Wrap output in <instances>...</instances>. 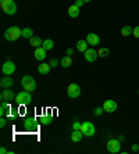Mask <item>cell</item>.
<instances>
[{"instance_id": "6", "label": "cell", "mask_w": 139, "mask_h": 154, "mask_svg": "<svg viewBox=\"0 0 139 154\" xmlns=\"http://www.w3.org/2000/svg\"><path fill=\"white\" fill-rule=\"evenodd\" d=\"M107 150L111 154H117L121 150V142L118 139H110L107 142Z\"/></svg>"}, {"instance_id": "32", "label": "cell", "mask_w": 139, "mask_h": 154, "mask_svg": "<svg viewBox=\"0 0 139 154\" xmlns=\"http://www.w3.org/2000/svg\"><path fill=\"white\" fill-rule=\"evenodd\" d=\"M75 6H77V7H79V8H81L82 7V6H84V0H75Z\"/></svg>"}, {"instance_id": "37", "label": "cell", "mask_w": 139, "mask_h": 154, "mask_svg": "<svg viewBox=\"0 0 139 154\" xmlns=\"http://www.w3.org/2000/svg\"><path fill=\"white\" fill-rule=\"evenodd\" d=\"M89 2H92V0H84V3H89Z\"/></svg>"}, {"instance_id": "12", "label": "cell", "mask_w": 139, "mask_h": 154, "mask_svg": "<svg viewBox=\"0 0 139 154\" xmlns=\"http://www.w3.org/2000/svg\"><path fill=\"white\" fill-rule=\"evenodd\" d=\"M13 83L14 82H13V78H10V75H4L0 81V88L2 89H8V88L13 86Z\"/></svg>"}, {"instance_id": "17", "label": "cell", "mask_w": 139, "mask_h": 154, "mask_svg": "<svg viewBox=\"0 0 139 154\" xmlns=\"http://www.w3.org/2000/svg\"><path fill=\"white\" fill-rule=\"evenodd\" d=\"M50 69H52L50 64H46V63H42V64L38 67V72H39L40 75H47L50 72Z\"/></svg>"}, {"instance_id": "7", "label": "cell", "mask_w": 139, "mask_h": 154, "mask_svg": "<svg viewBox=\"0 0 139 154\" xmlns=\"http://www.w3.org/2000/svg\"><path fill=\"white\" fill-rule=\"evenodd\" d=\"M67 94H68V97H71V99H77V97H79V94H81V88H79V85H77V83L68 85Z\"/></svg>"}, {"instance_id": "30", "label": "cell", "mask_w": 139, "mask_h": 154, "mask_svg": "<svg viewBox=\"0 0 139 154\" xmlns=\"http://www.w3.org/2000/svg\"><path fill=\"white\" fill-rule=\"evenodd\" d=\"M81 122H78V121H75L74 124H72V129H74V131H79V129H81Z\"/></svg>"}, {"instance_id": "21", "label": "cell", "mask_w": 139, "mask_h": 154, "mask_svg": "<svg viewBox=\"0 0 139 154\" xmlns=\"http://www.w3.org/2000/svg\"><path fill=\"white\" fill-rule=\"evenodd\" d=\"M60 64H61V67H64V68H68V67H71V65H72V58H71V56H64V57L61 58Z\"/></svg>"}, {"instance_id": "19", "label": "cell", "mask_w": 139, "mask_h": 154, "mask_svg": "<svg viewBox=\"0 0 139 154\" xmlns=\"http://www.w3.org/2000/svg\"><path fill=\"white\" fill-rule=\"evenodd\" d=\"M85 136L84 133H82V131L79 129V131H74V132L71 133V140L72 142H75V143H78V142H81L82 137Z\"/></svg>"}, {"instance_id": "14", "label": "cell", "mask_w": 139, "mask_h": 154, "mask_svg": "<svg viewBox=\"0 0 139 154\" xmlns=\"http://www.w3.org/2000/svg\"><path fill=\"white\" fill-rule=\"evenodd\" d=\"M86 42L89 43L90 46H97L100 43V38L97 36V33H88L86 36Z\"/></svg>"}, {"instance_id": "4", "label": "cell", "mask_w": 139, "mask_h": 154, "mask_svg": "<svg viewBox=\"0 0 139 154\" xmlns=\"http://www.w3.org/2000/svg\"><path fill=\"white\" fill-rule=\"evenodd\" d=\"M21 85H22V89L27 90V92H31V93L36 89V82L31 75H25L21 79Z\"/></svg>"}, {"instance_id": "35", "label": "cell", "mask_w": 139, "mask_h": 154, "mask_svg": "<svg viewBox=\"0 0 139 154\" xmlns=\"http://www.w3.org/2000/svg\"><path fill=\"white\" fill-rule=\"evenodd\" d=\"M72 53H74V50H72V49H67V51H65V54H67V56H72Z\"/></svg>"}, {"instance_id": "3", "label": "cell", "mask_w": 139, "mask_h": 154, "mask_svg": "<svg viewBox=\"0 0 139 154\" xmlns=\"http://www.w3.org/2000/svg\"><path fill=\"white\" fill-rule=\"evenodd\" d=\"M14 101L18 104V106H28V104L32 101L31 92H27V90H24V92H20L18 94H15V100Z\"/></svg>"}, {"instance_id": "8", "label": "cell", "mask_w": 139, "mask_h": 154, "mask_svg": "<svg viewBox=\"0 0 139 154\" xmlns=\"http://www.w3.org/2000/svg\"><path fill=\"white\" fill-rule=\"evenodd\" d=\"M2 72H3L4 75H13L15 72V64L13 61H6L2 67Z\"/></svg>"}, {"instance_id": "1", "label": "cell", "mask_w": 139, "mask_h": 154, "mask_svg": "<svg viewBox=\"0 0 139 154\" xmlns=\"http://www.w3.org/2000/svg\"><path fill=\"white\" fill-rule=\"evenodd\" d=\"M20 36H22V29H20L18 26H8L4 32V39L8 42H14Z\"/></svg>"}, {"instance_id": "13", "label": "cell", "mask_w": 139, "mask_h": 154, "mask_svg": "<svg viewBox=\"0 0 139 154\" xmlns=\"http://www.w3.org/2000/svg\"><path fill=\"white\" fill-rule=\"evenodd\" d=\"M24 126L25 129H31V131H35L36 129V118H33V117H28V118H25L24 121Z\"/></svg>"}, {"instance_id": "36", "label": "cell", "mask_w": 139, "mask_h": 154, "mask_svg": "<svg viewBox=\"0 0 139 154\" xmlns=\"http://www.w3.org/2000/svg\"><path fill=\"white\" fill-rule=\"evenodd\" d=\"M8 151L6 150V149H4V147H2V149H0V154H7Z\"/></svg>"}, {"instance_id": "15", "label": "cell", "mask_w": 139, "mask_h": 154, "mask_svg": "<svg viewBox=\"0 0 139 154\" xmlns=\"http://www.w3.org/2000/svg\"><path fill=\"white\" fill-rule=\"evenodd\" d=\"M46 49H43L42 46L40 47H36L35 49V53H33V56H35L36 60H39V61H43L45 58H46Z\"/></svg>"}, {"instance_id": "28", "label": "cell", "mask_w": 139, "mask_h": 154, "mask_svg": "<svg viewBox=\"0 0 139 154\" xmlns=\"http://www.w3.org/2000/svg\"><path fill=\"white\" fill-rule=\"evenodd\" d=\"M49 64H50V67H52V68H56V67L60 64V61H58L57 58H52V60L49 61Z\"/></svg>"}, {"instance_id": "31", "label": "cell", "mask_w": 139, "mask_h": 154, "mask_svg": "<svg viewBox=\"0 0 139 154\" xmlns=\"http://www.w3.org/2000/svg\"><path fill=\"white\" fill-rule=\"evenodd\" d=\"M132 35H134L135 38H138V39H139V25L134 28V32H132Z\"/></svg>"}, {"instance_id": "2", "label": "cell", "mask_w": 139, "mask_h": 154, "mask_svg": "<svg viewBox=\"0 0 139 154\" xmlns=\"http://www.w3.org/2000/svg\"><path fill=\"white\" fill-rule=\"evenodd\" d=\"M0 7L7 15H14L17 13V4L14 0H0Z\"/></svg>"}, {"instance_id": "25", "label": "cell", "mask_w": 139, "mask_h": 154, "mask_svg": "<svg viewBox=\"0 0 139 154\" xmlns=\"http://www.w3.org/2000/svg\"><path fill=\"white\" fill-rule=\"evenodd\" d=\"M53 46H54V42L52 39L43 40V45H42L43 49H46V50H52V49H53Z\"/></svg>"}, {"instance_id": "24", "label": "cell", "mask_w": 139, "mask_h": 154, "mask_svg": "<svg viewBox=\"0 0 139 154\" xmlns=\"http://www.w3.org/2000/svg\"><path fill=\"white\" fill-rule=\"evenodd\" d=\"M132 32H134V28L129 26V25L122 26V29H121V35L122 36H129V35H132Z\"/></svg>"}, {"instance_id": "26", "label": "cell", "mask_w": 139, "mask_h": 154, "mask_svg": "<svg viewBox=\"0 0 139 154\" xmlns=\"http://www.w3.org/2000/svg\"><path fill=\"white\" fill-rule=\"evenodd\" d=\"M97 54H99V57H107L110 54V50L107 47H100L99 50H97Z\"/></svg>"}, {"instance_id": "11", "label": "cell", "mask_w": 139, "mask_h": 154, "mask_svg": "<svg viewBox=\"0 0 139 154\" xmlns=\"http://www.w3.org/2000/svg\"><path fill=\"white\" fill-rule=\"evenodd\" d=\"M117 103H115L114 100H106L103 103V108L106 112H114L115 110H117Z\"/></svg>"}, {"instance_id": "22", "label": "cell", "mask_w": 139, "mask_h": 154, "mask_svg": "<svg viewBox=\"0 0 139 154\" xmlns=\"http://www.w3.org/2000/svg\"><path fill=\"white\" fill-rule=\"evenodd\" d=\"M29 45H31V46L32 47H40L43 45V42H42V39H40V38H38V36H32V38H31V39H29Z\"/></svg>"}, {"instance_id": "5", "label": "cell", "mask_w": 139, "mask_h": 154, "mask_svg": "<svg viewBox=\"0 0 139 154\" xmlns=\"http://www.w3.org/2000/svg\"><path fill=\"white\" fill-rule=\"evenodd\" d=\"M81 131H82V133H84L85 136H88V137L93 136V135L96 133V128H95V125H93L92 122H89V121L82 122Z\"/></svg>"}, {"instance_id": "27", "label": "cell", "mask_w": 139, "mask_h": 154, "mask_svg": "<svg viewBox=\"0 0 139 154\" xmlns=\"http://www.w3.org/2000/svg\"><path fill=\"white\" fill-rule=\"evenodd\" d=\"M38 121L40 122V124H43V125H49L50 122H52V117H47V115H43V117H40Z\"/></svg>"}, {"instance_id": "39", "label": "cell", "mask_w": 139, "mask_h": 154, "mask_svg": "<svg viewBox=\"0 0 139 154\" xmlns=\"http://www.w3.org/2000/svg\"><path fill=\"white\" fill-rule=\"evenodd\" d=\"M138 146H139V143H138Z\"/></svg>"}, {"instance_id": "33", "label": "cell", "mask_w": 139, "mask_h": 154, "mask_svg": "<svg viewBox=\"0 0 139 154\" xmlns=\"http://www.w3.org/2000/svg\"><path fill=\"white\" fill-rule=\"evenodd\" d=\"M6 124H7V119L4 118V117H2V119H0V126H2V128H4V126H6Z\"/></svg>"}, {"instance_id": "38", "label": "cell", "mask_w": 139, "mask_h": 154, "mask_svg": "<svg viewBox=\"0 0 139 154\" xmlns=\"http://www.w3.org/2000/svg\"><path fill=\"white\" fill-rule=\"evenodd\" d=\"M138 94H139V90H138Z\"/></svg>"}, {"instance_id": "29", "label": "cell", "mask_w": 139, "mask_h": 154, "mask_svg": "<svg viewBox=\"0 0 139 154\" xmlns=\"http://www.w3.org/2000/svg\"><path fill=\"white\" fill-rule=\"evenodd\" d=\"M93 112H95V115H96V117H97V115H102V114H103V112H104V108H103V106H102V107H96V108H95V111H93Z\"/></svg>"}, {"instance_id": "16", "label": "cell", "mask_w": 139, "mask_h": 154, "mask_svg": "<svg viewBox=\"0 0 139 154\" xmlns=\"http://www.w3.org/2000/svg\"><path fill=\"white\" fill-rule=\"evenodd\" d=\"M8 112H10V103L2 100V104H0V114H2V117L8 115Z\"/></svg>"}, {"instance_id": "34", "label": "cell", "mask_w": 139, "mask_h": 154, "mask_svg": "<svg viewBox=\"0 0 139 154\" xmlns=\"http://www.w3.org/2000/svg\"><path fill=\"white\" fill-rule=\"evenodd\" d=\"M131 150H132V151H138V150H139L138 143H136V144H132V146H131Z\"/></svg>"}, {"instance_id": "18", "label": "cell", "mask_w": 139, "mask_h": 154, "mask_svg": "<svg viewBox=\"0 0 139 154\" xmlns=\"http://www.w3.org/2000/svg\"><path fill=\"white\" fill-rule=\"evenodd\" d=\"M79 10H81V8L77 7L75 4H72V6H70V7H68L67 11H68V15H70L71 18H77L79 15Z\"/></svg>"}, {"instance_id": "10", "label": "cell", "mask_w": 139, "mask_h": 154, "mask_svg": "<svg viewBox=\"0 0 139 154\" xmlns=\"http://www.w3.org/2000/svg\"><path fill=\"white\" fill-rule=\"evenodd\" d=\"M84 57H85L86 61H89V63H93V61H96L97 57H99V54L95 49H88V50L84 53Z\"/></svg>"}, {"instance_id": "9", "label": "cell", "mask_w": 139, "mask_h": 154, "mask_svg": "<svg viewBox=\"0 0 139 154\" xmlns=\"http://www.w3.org/2000/svg\"><path fill=\"white\" fill-rule=\"evenodd\" d=\"M0 99L2 100H4V101H13V100H15V94H14V92L8 88V89H3L2 90V94H0Z\"/></svg>"}, {"instance_id": "23", "label": "cell", "mask_w": 139, "mask_h": 154, "mask_svg": "<svg viewBox=\"0 0 139 154\" xmlns=\"http://www.w3.org/2000/svg\"><path fill=\"white\" fill-rule=\"evenodd\" d=\"M33 36V31L31 28H24L22 29V38L24 39H31Z\"/></svg>"}, {"instance_id": "20", "label": "cell", "mask_w": 139, "mask_h": 154, "mask_svg": "<svg viewBox=\"0 0 139 154\" xmlns=\"http://www.w3.org/2000/svg\"><path fill=\"white\" fill-rule=\"evenodd\" d=\"M88 45H89V43L86 42V40H78V42H77V50L81 51V53H85V51L88 50Z\"/></svg>"}]
</instances>
